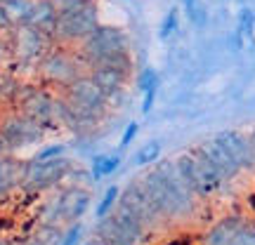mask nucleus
<instances>
[{
    "label": "nucleus",
    "instance_id": "nucleus-1",
    "mask_svg": "<svg viewBox=\"0 0 255 245\" xmlns=\"http://www.w3.org/2000/svg\"><path fill=\"white\" fill-rule=\"evenodd\" d=\"M139 184L149 193L151 203L163 217H184L194 208V191L182 177L175 161H163L156 170L139 177Z\"/></svg>",
    "mask_w": 255,
    "mask_h": 245
},
{
    "label": "nucleus",
    "instance_id": "nucleus-2",
    "mask_svg": "<svg viewBox=\"0 0 255 245\" xmlns=\"http://www.w3.org/2000/svg\"><path fill=\"white\" fill-rule=\"evenodd\" d=\"M144 231V222L121 205L109 217L100 219V227H97V234L107 245H142Z\"/></svg>",
    "mask_w": 255,
    "mask_h": 245
},
{
    "label": "nucleus",
    "instance_id": "nucleus-3",
    "mask_svg": "<svg viewBox=\"0 0 255 245\" xmlns=\"http://www.w3.org/2000/svg\"><path fill=\"white\" fill-rule=\"evenodd\" d=\"M175 163H177L182 177L187 179V184L196 196H208L222 184V174L215 170V165L203 154V149L191 151V154H182Z\"/></svg>",
    "mask_w": 255,
    "mask_h": 245
},
{
    "label": "nucleus",
    "instance_id": "nucleus-4",
    "mask_svg": "<svg viewBox=\"0 0 255 245\" xmlns=\"http://www.w3.org/2000/svg\"><path fill=\"white\" fill-rule=\"evenodd\" d=\"M128 50V38L126 33L116 26H97L90 36L81 40V57L88 66H97L102 59L116 52H126Z\"/></svg>",
    "mask_w": 255,
    "mask_h": 245
},
{
    "label": "nucleus",
    "instance_id": "nucleus-5",
    "mask_svg": "<svg viewBox=\"0 0 255 245\" xmlns=\"http://www.w3.org/2000/svg\"><path fill=\"white\" fill-rule=\"evenodd\" d=\"M69 170H71V161L66 156H59V158H52V161L31 158V161L21 163V182H19V186H24L26 191H43L59 182Z\"/></svg>",
    "mask_w": 255,
    "mask_h": 245
},
{
    "label": "nucleus",
    "instance_id": "nucleus-6",
    "mask_svg": "<svg viewBox=\"0 0 255 245\" xmlns=\"http://www.w3.org/2000/svg\"><path fill=\"white\" fill-rule=\"evenodd\" d=\"M97 24V9L92 2H85L78 9H64L57 17V26H55V40L62 43H73V40H85Z\"/></svg>",
    "mask_w": 255,
    "mask_h": 245
},
{
    "label": "nucleus",
    "instance_id": "nucleus-7",
    "mask_svg": "<svg viewBox=\"0 0 255 245\" xmlns=\"http://www.w3.org/2000/svg\"><path fill=\"white\" fill-rule=\"evenodd\" d=\"M0 135L5 137L9 149H19V146L40 142L43 139V125L21 111V113H14V116H9L0 123Z\"/></svg>",
    "mask_w": 255,
    "mask_h": 245
},
{
    "label": "nucleus",
    "instance_id": "nucleus-8",
    "mask_svg": "<svg viewBox=\"0 0 255 245\" xmlns=\"http://www.w3.org/2000/svg\"><path fill=\"white\" fill-rule=\"evenodd\" d=\"M40 71L45 76V81L55 82V85H62V87H69L78 76H83V71L78 69V59L64 50H57V52H47L43 57V64H40Z\"/></svg>",
    "mask_w": 255,
    "mask_h": 245
},
{
    "label": "nucleus",
    "instance_id": "nucleus-9",
    "mask_svg": "<svg viewBox=\"0 0 255 245\" xmlns=\"http://www.w3.org/2000/svg\"><path fill=\"white\" fill-rule=\"evenodd\" d=\"M50 40H55V38L47 36L45 31L31 26V24H19L14 31V52L24 62H36L47 55Z\"/></svg>",
    "mask_w": 255,
    "mask_h": 245
},
{
    "label": "nucleus",
    "instance_id": "nucleus-10",
    "mask_svg": "<svg viewBox=\"0 0 255 245\" xmlns=\"http://www.w3.org/2000/svg\"><path fill=\"white\" fill-rule=\"evenodd\" d=\"M119 205L121 208H126V210H130L135 217H139L142 222H144L146 227H149V224H154L156 219L163 217V215L156 210L154 203H151L149 193H146L144 186L139 184V179H135V182L128 184L126 191H123V196L119 198Z\"/></svg>",
    "mask_w": 255,
    "mask_h": 245
},
{
    "label": "nucleus",
    "instance_id": "nucleus-11",
    "mask_svg": "<svg viewBox=\"0 0 255 245\" xmlns=\"http://www.w3.org/2000/svg\"><path fill=\"white\" fill-rule=\"evenodd\" d=\"M201 149H203V154L210 158V163L215 165V170L222 174V179H232V177H237L239 174V170H244V167L239 165L237 158L232 156V151L220 142L218 137H213V139L206 142Z\"/></svg>",
    "mask_w": 255,
    "mask_h": 245
},
{
    "label": "nucleus",
    "instance_id": "nucleus-12",
    "mask_svg": "<svg viewBox=\"0 0 255 245\" xmlns=\"http://www.w3.org/2000/svg\"><path fill=\"white\" fill-rule=\"evenodd\" d=\"M218 139L232 151V156L239 161L241 167H255V149L251 144V137L234 132V130H227V132H220Z\"/></svg>",
    "mask_w": 255,
    "mask_h": 245
},
{
    "label": "nucleus",
    "instance_id": "nucleus-13",
    "mask_svg": "<svg viewBox=\"0 0 255 245\" xmlns=\"http://www.w3.org/2000/svg\"><path fill=\"white\" fill-rule=\"evenodd\" d=\"M57 17H59V9H57L55 0H36V2H31L26 24L45 31L47 36H55Z\"/></svg>",
    "mask_w": 255,
    "mask_h": 245
},
{
    "label": "nucleus",
    "instance_id": "nucleus-14",
    "mask_svg": "<svg viewBox=\"0 0 255 245\" xmlns=\"http://www.w3.org/2000/svg\"><path fill=\"white\" fill-rule=\"evenodd\" d=\"M90 208V193L85 189H69L59 198V212H62V219L66 222H78V219L88 212Z\"/></svg>",
    "mask_w": 255,
    "mask_h": 245
},
{
    "label": "nucleus",
    "instance_id": "nucleus-15",
    "mask_svg": "<svg viewBox=\"0 0 255 245\" xmlns=\"http://www.w3.org/2000/svg\"><path fill=\"white\" fill-rule=\"evenodd\" d=\"M90 76L97 81V85H100L109 97L116 94V92H121V87H123L128 81V73L119 71V69H114V66H104V64H102V66H92Z\"/></svg>",
    "mask_w": 255,
    "mask_h": 245
},
{
    "label": "nucleus",
    "instance_id": "nucleus-16",
    "mask_svg": "<svg viewBox=\"0 0 255 245\" xmlns=\"http://www.w3.org/2000/svg\"><path fill=\"white\" fill-rule=\"evenodd\" d=\"M244 219L232 215V217L220 219L213 229H208V234L203 238V245H232V238L237 234V229L241 227Z\"/></svg>",
    "mask_w": 255,
    "mask_h": 245
},
{
    "label": "nucleus",
    "instance_id": "nucleus-17",
    "mask_svg": "<svg viewBox=\"0 0 255 245\" xmlns=\"http://www.w3.org/2000/svg\"><path fill=\"white\" fill-rule=\"evenodd\" d=\"M19 182H21V163L2 154L0 156V196L9 193L14 186H19Z\"/></svg>",
    "mask_w": 255,
    "mask_h": 245
},
{
    "label": "nucleus",
    "instance_id": "nucleus-18",
    "mask_svg": "<svg viewBox=\"0 0 255 245\" xmlns=\"http://www.w3.org/2000/svg\"><path fill=\"white\" fill-rule=\"evenodd\" d=\"M121 167V156L119 154H111V156H95L92 158V179L95 182H100V179H104L107 174L116 172Z\"/></svg>",
    "mask_w": 255,
    "mask_h": 245
},
{
    "label": "nucleus",
    "instance_id": "nucleus-19",
    "mask_svg": "<svg viewBox=\"0 0 255 245\" xmlns=\"http://www.w3.org/2000/svg\"><path fill=\"white\" fill-rule=\"evenodd\" d=\"M119 198H121V189L119 186H109V189L104 191V196H102V200L97 203V208H95V217H97V222L104 217H109L114 210L119 208Z\"/></svg>",
    "mask_w": 255,
    "mask_h": 245
},
{
    "label": "nucleus",
    "instance_id": "nucleus-20",
    "mask_svg": "<svg viewBox=\"0 0 255 245\" xmlns=\"http://www.w3.org/2000/svg\"><path fill=\"white\" fill-rule=\"evenodd\" d=\"M161 158V142L158 139H151L149 144H144L132 158V165L135 167H144V165H151Z\"/></svg>",
    "mask_w": 255,
    "mask_h": 245
},
{
    "label": "nucleus",
    "instance_id": "nucleus-21",
    "mask_svg": "<svg viewBox=\"0 0 255 245\" xmlns=\"http://www.w3.org/2000/svg\"><path fill=\"white\" fill-rule=\"evenodd\" d=\"M232 245H255V224L251 222H241L237 234L232 238Z\"/></svg>",
    "mask_w": 255,
    "mask_h": 245
},
{
    "label": "nucleus",
    "instance_id": "nucleus-22",
    "mask_svg": "<svg viewBox=\"0 0 255 245\" xmlns=\"http://www.w3.org/2000/svg\"><path fill=\"white\" fill-rule=\"evenodd\" d=\"M177 19H180V14H177V7H173L163 17V21H161V40H168V38H170L175 31H177Z\"/></svg>",
    "mask_w": 255,
    "mask_h": 245
},
{
    "label": "nucleus",
    "instance_id": "nucleus-23",
    "mask_svg": "<svg viewBox=\"0 0 255 245\" xmlns=\"http://www.w3.org/2000/svg\"><path fill=\"white\" fill-rule=\"evenodd\" d=\"M184 5H187V14L191 21L196 26H203L206 24V7H201L199 0H184Z\"/></svg>",
    "mask_w": 255,
    "mask_h": 245
},
{
    "label": "nucleus",
    "instance_id": "nucleus-24",
    "mask_svg": "<svg viewBox=\"0 0 255 245\" xmlns=\"http://www.w3.org/2000/svg\"><path fill=\"white\" fill-rule=\"evenodd\" d=\"M139 90L149 92V90H158V73L154 69H144L139 73Z\"/></svg>",
    "mask_w": 255,
    "mask_h": 245
},
{
    "label": "nucleus",
    "instance_id": "nucleus-25",
    "mask_svg": "<svg viewBox=\"0 0 255 245\" xmlns=\"http://www.w3.org/2000/svg\"><path fill=\"white\" fill-rule=\"evenodd\" d=\"M66 154V146L64 144H50V146H45V149H40L33 158L36 161H52V158H59V156H64Z\"/></svg>",
    "mask_w": 255,
    "mask_h": 245
},
{
    "label": "nucleus",
    "instance_id": "nucleus-26",
    "mask_svg": "<svg viewBox=\"0 0 255 245\" xmlns=\"http://www.w3.org/2000/svg\"><path fill=\"white\" fill-rule=\"evenodd\" d=\"M19 90V82L14 78H9V76H0V97H5V99H14V94Z\"/></svg>",
    "mask_w": 255,
    "mask_h": 245
},
{
    "label": "nucleus",
    "instance_id": "nucleus-27",
    "mask_svg": "<svg viewBox=\"0 0 255 245\" xmlns=\"http://www.w3.org/2000/svg\"><path fill=\"white\" fill-rule=\"evenodd\" d=\"M81 234H83V227L78 224V222H73L71 227H69V231L64 234V238H62V243L59 245H78L81 243Z\"/></svg>",
    "mask_w": 255,
    "mask_h": 245
},
{
    "label": "nucleus",
    "instance_id": "nucleus-28",
    "mask_svg": "<svg viewBox=\"0 0 255 245\" xmlns=\"http://www.w3.org/2000/svg\"><path fill=\"white\" fill-rule=\"evenodd\" d=\"M137 132H139V125H137V123H130V125L123 130V137H121V149H128L130 142H135Z\"/></svg>",
    "mask_w": 255,
    "mask_h": 245
},
{
    "label": "nucleus",
    "instance_id": "nucleus-29",
    "mask_svg": "<svg viewBox=\"0 0 255 245\" xmlns=\"http://www.w3.org/2000/svg\"><path fill=\"white\" fill-rule=\"evenodd\" d=\"M9 26H14V24H12V19H9L5 5L0 2V31H2V28H9Z\"/></svg>",
    "mask_w": 255,
    "mask_h": 245
},
{
    "label": "nucleus",
    "instance_id": "nucleus-30",
    "mask_svg": "<svg viewBox=\"0 0 255 245\" xmlns=\"http://www.w3.org/2000/svg\"><path fill=\"white\" fill-rule=\"evenodd\" d=\"M83 245H107V243H104V241H102V238L97 236V238H90V241H85Z\"/></svg>",
    "mask_w": 255,
    "mask_h": 245
},
{
    "label": "nucleus",
    "instance_id": "nucleus-31",
    "mask_svg": "<svg viewBox=\"0 0 255 245\" xmlns=\"http://www.w3.org/2000/svg\"><path fill=\"white\" fill-rule=\"evenodd\" d=\"M251 144H253V149H255V132L251 135Z\"/></svg>",
    "mask_w": 255,
    "mask_h": 245
},
{
    "label": "nucleus",
    "instance_id": "nucleus-32",
    "mask_svg": "<svg viewBox=\"0 0 255 245\" xmlns=\"http://www.w3.org/2000/svg\"><path fill=\"white\" fill-rule=\"evenodd\" d=\"M31 245H43V243H31Z\"/></svg>",
    "mask_w": 255,
    "mask_h": 245
}]
</instances>
